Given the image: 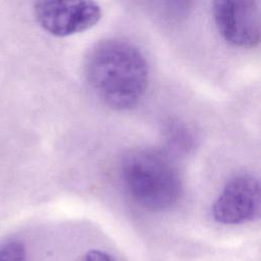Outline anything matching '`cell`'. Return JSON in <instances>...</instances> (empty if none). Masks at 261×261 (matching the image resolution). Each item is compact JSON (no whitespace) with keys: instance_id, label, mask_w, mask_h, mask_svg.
Listing matches in <instances>:
<instances>
[{"instance_id":"obj_3","label":"cell","mask_w":261,"mask_h":261,"mask_svg":"<svg viewBox=\"0 0 261 261\" xmlns=\"http://www.w3.org/2000/svg\"><path fill=\"white\" fill-rule=\"evenodd\" d=\"M34 15L50 35L67 37L95 27L102 17V9L94 1L45 0L34 4Z\"/></svg>"},{"instance_id":"obj_4","label":"cell","mask_w":261,"mask_h":261,"mask_svg":"<svg viewBox=\"0 0 261 261\" xmlns=\"http://www.w3.org/2000/svg\"><path fill=\"white\" fill-rule=\"evenodd\" d=\"M261 210L260 182L250 173L229 178L212 205V216L221 224L236 225L259 218Z\"/></svg>"},{"instance_id":"obj_6","label":"cell","mask_w":261,"mask_h":261,"mask_svg":"<svg viewBox=\"0 0 261 261\" xmlns=\"http://www.w3.org/2000/svg\"><path fill=\"white\" fill-rule=\"evenodd\" d=\"M0 261H27V251L19 240H8L0 245Z\"/></svg>"},{"instance_id":"obj_7","label":"cell","mask_w":261,"mask_h":261,"mask_svg":"<svg viewBox=\"0 0 261 261\" xmlns=\"http://www.w3.org/2000/svg\"><path fill=\"white\" fill-rule=\"evenodd\" d=\"M83 261H116V260L107 252L94 249L86 253Z\"/></svg>"},{"instance_id":"obj_5","label":"cell","mask_w":261,"mask_h":261,"mask_svg":"<svg viewBox=\"0 0 261 261\" xmlns=\"http://www.w3.org/2000/svg\"><path fill=\"white\" fill-rule=\"evenodd\" d=\"M213 18L220 36L239 48H253L260 42V8L253 0L213 2Z\"/></svg>"},{"instance_id":"obj_2","label":"cell","mask_w":261,"mask_h":261,"mask_svg":"<svg viewBox=\"0 0 261 261\" xmlns=\"http://www.w3.org/2000/svg\"><path fill=\"white\" fill-rule=\"evenodd\" d=\"M120 178L133 201L150 211L172 208L184 193L176 164L159 150L129 151L120 163Z\"/></svg>"},{"instance_id":"obj_1","label":"cell","mask_w":261,"mask_h":261,"mask_svg":"<svg viewBox=\"0 0 261 261\" xmlns=\"http://www.w3.org/2000/svg\"><path fill=\"white\" fill-rule=\"evenodd\" d=\"M85 73L98 98L115 110L136 107L148 89L149 66L144 54L121 39L97 43L86 57Z\"/></svg>"}]
</instances>
